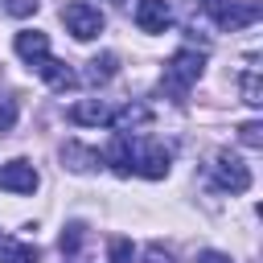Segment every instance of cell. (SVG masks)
<instances>
[{
	"instance_id": "cell-14",
	"label": "cell",
	"mask_w": 263,
	"mask_h": 263,
	"mask_svg": "<svg viewBox=\"0 0 263 263\" xmlns=\"http://www.w3.org/2000/svg\"><path fill=\"white\" fill-rule=\"evenodd\" d=\"M41 251L33 242H0V263H37Z\"/></svg>"
},
{
	"instance_id": "cell-7",
	"label": "cell",
	"mask_w": 263,
	"mask_h": 263,
	"mask_svg": "<svg viewBox=\"0 0 263 263\" xmlns=\"http://www.w3.org/2000/svg\"><path fill=\"white\" fill-rule=\"evenodd\" d=\"M37 185H41V177L29 160H8L0 168V189H8V193H33Z\"/></svg>"
},
{
	"instance_id": "cell-11",
	"label": "cell",
	"mask_w": 263,
	"mask_h": 263,
	"mask_svg": "<svg viewBox=\"0 0 263 263\" xmlns=\"http://www.w3.org/2000/svg\"><path fill=\"white\" fill-rule=\"evenodd\" d=\"M103 160L119 173V177H132V136H111V144H107V152H103Z\"/></svg>"
},
{
	"instance_id": "cell-9",
	"label": "cell",
	"mask_w": 263,
	"mask_h": 263,
	"mask_svg": "<svg viewBox=\"0 0 263 263\" xmlns=\"http://www.w3.org/2000/svg\"><path fill=\"white\" fill-rule=\"evenodd\" d=\"M33 70H37V74H41L53 90H70V86H78V74H74L66 62H58V58H41Z\"/></svg>"
},
{
	"instance_id": "cell-18",
	"label": "cell",
	"mask_w": 263,
	"mask_h": 263,
	"mask_svg": "<svg viewBox=\"0 0 263 263\" xmlns=\"http://www.w3.org/2000/svg\"><path fill=\"white\" fill-rule=\"evenodd\" d=\"M238 140H242L247 148H259V144H263V127H259V123H242V127H238Z\"/></svg>"
},
{
	"instance_id": "cell-3",
	"label": "cell",
	"mask_w": 263,
	"mask_h": 263,
	"mask_svg": "<svg viewBox=\"0 0 263 263\" xmlns=\"http://www.w3.org/2000/svg\"><path fill=\"white\" fill-rule=\"evenodd\" d=\"M62 25H66V33L74 37V41H90V37H99L103 33V12L95 8V4H86V0H74V4H66L62 8Z\"/></svg>"
},
{
	"instance_id": "cell-5",
	"label": "cell",
	"mask_w": 263,
	"mask_h": 263,
	"mask_svg": "<svg viewBox=\"0 0 263 263\" xmlns=\"http://www.w3.org/2000/svg\"><path fill=\"white\" fill-rule=\"evenodd\" d=\"M210 173H214V185H218L222 193H247V189H251V168H247L234 152H218L214 164H210Z\"/></svg>"
},
{
	"instance_id": "cell-1",
	"label": "cell",
	"mask_w": 263,
	"mask_h": 263,
	"mask_svg": "<svg viewBox=\"0 0 263 263\" xmlns=\"http://www.w3.org/2000/svg\"><path fill=\"white\" fill-rule=\"evenodd\" d=\"M201 66H205V53H197V49H177L168 62H164V74H160V90L164 95H173L177 103L193 90V82L201 78Z\"/></svg>"
},
{
	"instance_id": "cell-13",
	"label": "cell",
	"mask_w": 263,
	"mask_h": 263,
	"mask_svg": "<svg viewBox=\"0 0 263 263\" xmlns=\"http://www.w3.org/2000/svg\"><path fill=\"white\" fill-rule=\"evenodd\" d=\"M148 119H152V111H148V107H140V103H127L123 111H111V127H115L119 136H127L132 127H144Z\"/></svg>"
},
{
	"instance_id": "cell-15",
	"label": "cell",
	"mask_w": 263,
	"mask_h": 263,
	"mask_svg": "<svg viewBox=\"0 0 263 263\" xmlns=\"http://www.w3.org/2000/svg\"><path fill=\"white\" fill-rule=\"evenodd\" d=\"M111 74H115V53H103V58L90 62V74H86V78H90V82H107Z\"/></svg>"
},
{
	"instance_id": "cell-4",
	"label": "cell",
	"mask_w": 263,
	"mask_h": 263,
	"mask_svg": "<svg viewBox=\"0 0 263 263\" xmlns=\"http://www.w3.org/2000/svg\"><path fill=\"white\" fill-rule=\"evenodd\" d=\"M168 148L160 144V140H140V144H132V173H140V177H148V181H160L164 173H168Z\"/></svg>"
},
{
	"instance_id": "cell-16",
	"label": "cell",
	"mask_w": 263,
	"mask_h": 263,
	"mask_svg": "<svg viewBox=\"0 0 263 263\" xmlns=\"http://www.w3.org/2000/svg\"><path fill=\"white\" fill-rule=\"evenodd\" d=\"M111 263H136V247H132V238H111Z\"/></svg>"
},
{
	"instance_id": "cell-21",
	"label": "cell",
	"mask_w": 263,
	"mask_h": 263,
	"mask_svg": "<svg viewBox=\"0 0 263 263\" xmlns=\"http://www.w3.org/2000/svg\"><path fill=\"white\" fill-rule=\"evenodd\" d=\"M197 263H234L230 255H222V251H201L197 255Z\"/></svg>"
},
{
	"instance_id": "cell-10",
	"label": "cell",
	"mask_w": 263,
	"mask_h": 263,
	"mask_svg": "<svg viewBox=\"0 0 263 263\" xmlns=\"http://www.w3.org/2000/svg\"><path fill=\"white\" fill-rule=\"evenodd\" d=\"M70 119L74 123H86V127H99V123H111V107L103 99H82L70 107Z\"/></svg>"
},
{
	"instance_id": "cell-6",
	"label": "cell",
	"mask_w": 263,
	"mask_h": 263,
	"mask_svg": "<svg viewBox=\"0 0 263 263\" xmlns=\"http://www.w3.org/2000/svg\"><path fill=\"white\" fill-rule=\"evenodd\" d=\"M132 16H136V29H140V33H164V29L173 25L168 0H140Z\"/></svg>"
},
{
	"instance_id": "cell-2",
	"label": "cell",
	"mask_w": 263,
	"mask_h": 263,
	"mask_svg": "<svg viewBox=\"0 0 263 263\" xmlns=\"http://www.w3.org/2000/svg\"><path fill=\"white\" fill-rule=\"evenodd\" d=\"M205 12L214 16V25H218V29L238 33V29L255 25L263 8H259V0H205Z\"/></svg>"
},
{
	"instance_id": "cell-20",
	"label": "cell",
	"mask_w": 263,
	"mask_h": 263,
	"mask_svg": "<svg viewBox=\"0 0 263 263\" xmlns=\"http://www.w3.org/2000/svg\"><path fill=\"white\" fill-rule=\"evenodd\" d=\"M78 242H82V226L74 222V226H66V234H62V251H74Z\"/></svg>"
},
{
	"instance_id": "cell-12",
	"label": "cell",
	"mask_w": 263,
	"mask_h": 263,
	"mask_svg": "<svg viewBox=\"0 0 263 263\" xmlns=\"http://www.w3.org/2000/svg\"><path fill=\"white\" fill-rule=\"evenodd\" d=\"M62 164L74 168V173H90V168L103 164V152H95V148H86V144H66V148H62Z\"/></svg>"
},
{
	"instance_id": "cell-8",
	"label": "cell",
	"mask_w": 263,
	"mask_h": 263,
	"mask_svg": "<svg viewBox=\"0 0 263 263\" xmlns=\"http://www.w3.org/2000/svg\"><path fill=\"white\" fill-rule=\"evenodd\" d=\"M12 49H16V58H21V62L37 66L41 58H49V37H45L41 29H25V33H16Z\"/></svg>"
},
{
	"instance_id": "cell-17",
	"label": "cell",
	"mask_w": 263,
	"mask_h": 263,
	"mask_svg": "<svg viewBox=\"0 0 263 263\" xmlns=\"http://www.w3.org/2000/svg\"><path fill=\"white\" fill-rule=\"evenodd\" d=\"M242 99H247L251 107H259V103H263V90H259V78H255V70H247V74H242Z\"/></svg>"
},
{
	"instance_id": "cell-19",
	"label": "cell",
	"mask_w": 263,
	"mask_h": 263,
	"mask_svg": "<svg viewBox=\"0 0 263 263\" xmlns=\"http://www.w3.org/2000/svg\"><path fill=\"white\" fill-rule=\"evenodd\" d=\"M16 123V103L12 99H0V132H8Z\"/></svg>"
}]
</instances>
